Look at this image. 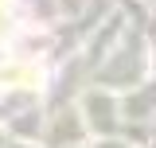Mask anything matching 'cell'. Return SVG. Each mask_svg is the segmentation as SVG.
I'll use <instances>...</instances> for the list:
<instances>
[{
	"mask_svg": "<svg viewBox=\"0 0 156 148\" xmlns=\"http://www.w3.org/2000/svg\"><path fill=\"white\" fill-rule=\"evenodd\" d=\"M0 86H4V90H12V86L39 90V86H43V70L31 66V62H8V66H0Z\"/></svg>",
	"mask_w": 156,
	"mask_h": 148,
	"instance_id": "cell-1",
	"label": "cell"
},
{
	"mask_svg": "<svg viewBox=\"0 0 156 148\" xmlns=\"http://www.w3.org/2000/svg\"><path fill=\"white\" fill-rule=\"evenodd\" d=\"M12 31V0H0V39Z\"/></svg>",
	"mask_w": 156,
	"mask_h": 148,
	"instance_id": "cell-2",
	"label": "cell"
}]
</instances>
